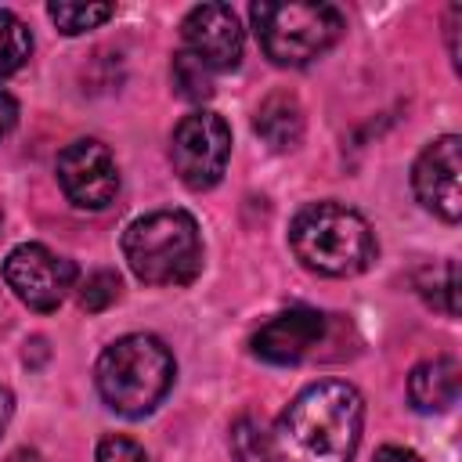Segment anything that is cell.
<instances>
[{"label": "cell", "instance_id": "1", "mask_svg": "<svg viewBox=\"0 0 462 462\" xmlns=\"http://www.w3.org/2000/svg\"><path fill=\"white\" fill-rule=\"evenodd\" d=\"M365 401L343 379L303 386L263 437V462H350L361 444Z\"/></svg>", "mask_w": 462, "mask_h": 462}, {"label": "cell", "instance_id": "2", "mask_svg": "<svg viewBox=\"0 0 462 462\" xmlns=\"http://www.w3.org/2000/svg\"><path fill=\"white\" fill-rule=\"evenodd\" d=\"M173 354L159 336L148 332H130L116 343H108L97 357V393L101 401L126 415L141 419L162 404V397L173 386Z\"/></svg>", "mask_w": 462, "mask_h": 462}, {"label": "cell", "instance_id": "3", "mask_svg": "<svg viewBox=\"0 0 462 462\" xmlns=\"http://www.w3.org/2000/svg\"><path fill=\"white\" fill-rule=\"evenodd\" d=\"M289 242L296 260L325 278L361 274L375 260V235L368 220L343 202H310L292 217Z\"/></svg>", "mask_w": 462, "mask_h": 462}, {"label": "cell", "instance_id": "4", "mask_svg": "<svg viewBox=\"0 0 462 462\" xmlns=\"http://www.w3.org/2000/svg\"><path fill=\"white\" fill-rule=\"evenodd\" d=\"M123 256L148 285H188L202 271L199 224L184 209H155L123 231Z\"/></svg>", "mask_w": 462, "mask_h": 462}, {"label": "cell", "instance_id": "5", "mask_svg": "<svg viewBox=\"0 0 462 462\" xmlns=\"http://www.w3.org/2000/svg\"><path fill=\"white\" fill-rule=\"evenodd\" d=\"M249 18H253L263 54L285 69L310 65L343 32L339 11L332 4H318V0H289V4L263 0V4L249 7Z\"/></svg>", "mask_w": 462, "mask_h": 462}, {"label": "cell", "instance_id": "6", "mask_svg": "<svg viewBox=\"0 0 462 462\" xmlns=\"http://www.w3.org/2000/svg\"><path fill=\"white\" fill-rule=\"evenodd\" d=\"M227 155H231V126L217 112H206V108L184 116L170 137L173 173L191 191L213 188L224 177Z\"/></svg>", "mask_w": 462, "mask_h": 462}, {"label": "cell", "instance_id": "7", "mask_svg": "<svg viewBox=\"0 0 462 462\" xmlns=\"http://www.w3.org/2000/svg\"><path fill=\"white\" fill-rule=\"evenodd\" d=\"M4 282H7V289L25 307L47 314L76 285V267H72V260L51 253L47 245L25 242V245H14L7 253V260H4Z\"/></svg>", "mask_w": 462, "mask_h": 462}, {"label": "cell", "instance_id": "8", "mask_svg": "<svg viewBox=\"0 0 462 462\" xmlns=\"http://www.w3.org/2000/svg\"><path fill=\"white\" fill-rule=\"evenodd\" d=\"M58 184L65 199L79 209H105L119 195V166L108 144L101 141H72L58 155Z\"/></svg>", "mask_w": 462, "mask_h": 462}, {"label": "cell", "instance_id": "9", "mask_svg": "<svg viewBox=\"0 0 462 462\" xmlns=\"http://www.w3.org/2000/svg\"><path fill=\"white\" fill-rule=\"evenodd\" d=\"M458 173H462V141H458V134H444V137L430 141L419 152L415 166H411V191H415V199L430 213L448 220V224H455L462 217Z\"/></svg>", "mask_w": 462, "mask_h": 462}, {"label": "cell", "instance_id": "10", "mask_svg": "<svg viewBox=\"0 0 462 462\" xmlns=\"http://www.w3.org/2000/svg\"><path fill=\"white\" fill-rule=\"evenodd\" d=\"M184 51L209 72H227L242 61V25L227 4H199L180 22Z\"/></svg>", "mask_w": 462, "mask_h": 462}, {"label": "cell", "instance_id": "11", "mask_svg": "<svg viewBox=\"0 0 462 462\" xmlns=\"http://www.w3.org/2000/svg\"><path fill=\"white\" fill-rule=\"evenodd\" d=\"M325 339V314L310 307H292L274 314L253 332V354L267 365H296Z\"/></svg>", "mask_w": 462, "mask_h": 462}, {"label": "cell", "instance_id": "12", "mask_svg": "<svg viewBox=\"0 0 462 462\" xmlns=\"http://www.w3.org/2000/svg\"><path fill=\"white\" fill-rule=\"evenodd\" d=\"M462 390V368L455 357H433L411 368L408 375V401L415 411L433 415V411H448L458 401Z\"/></svg>", "mask_w": 462, "mask_h": 462}, {"label": "cell", "instance_id": "13", "mask_svg": "<svg viewBox=\"0 0 462 462\" xmlns=\"http://www.w3.org/2000/svg\"><path fill=\"white\" fill-rule=\"evenodd\" d=\"M253 126H256V134L271 148L285 152V148H292L303 137V108H300V101L289 90H274V94H267L260 101Z\"/></svg>", "mask_w": 462, "mask_h": 462}, {"label": "cell", "instance_id": "14", "mask_svg": "<svg viewBox=\"0 0 462 462\" xmlns=\"http://www.w3.org/2000/svg\"><path fill=\"white\" fill-rule=\"evenodd\" d=\"M29 54H32V36L25 22L14 11L0 7V79L18 72L29 61Z\"/></svg>", "mask_w": 462, "mask_h": 462}, {"label": "cell", "instance_id": "15", "mask_svg": "<svg viewBox=\"0 0 462 462\" xmlns=\"http://www.w3.org/2000/svg\"><path fill=\"white\" fill-rule=\"evenodd\" d=\"M51 22L65 32V36H79L87 29H97L101 22H108L116 14L112 4H72V0H58L47 7Z\"/></svg>", "mask_w": 462, "mask_h": 462}, {"label": "cell", "instance_id": "16", "mask_svg": "<svg viewBox=\"0 0 462 462\" xmlns=\"http://www.w3.org/2000/svg\"><path fill=\"white\" fill-rule=\"evenodd\" d=\"M173 87H177V94L188 97V101H206V97L213 94V87H209V69L199 65L188 51H180V54L173 58Z\"/></svg>", "mask_w": 462, "mask_h": 462}, {"label": "cell", "instance_id": "17", "mask_svg": "<svg viewBox=\"0 0 462 462\" xmlns=\"http://www.w3.org/2000/svg\"><path fill=\"white\" fill-rule=\"evenodd\" d=\"M119 274L116 271H108V267H101V271H90L87 278H83V285H79V307L83 310H90V314H97V310H105V307H112L116 300H119Z\"/></svg>", "mask_w": 462, "mask_h": 462}, {"label": "cell", "instance_id": "18", "mask_svg": "<svg viewBox=\"0 0 462 462\" xmlns=\"http://www.w3.org/2000/svg\"><path fill=\"white\" fill-rule=\"evenodd\" d=\"M419 289H422V296H426L433 307H440V310H448V314L458 310V303H455V263H451V260H444L440 267H426V271L419 274Z\"/></svg>", "mask_w": 462, "mask_h": 462}, {"label": "cell", "instance_id": "19", "mask_svg": "<svg viewBox=\"0 0 462 462\" xmlns=\"http://www.w3.org/2000/svg\"><path fill=\"white\" fill-rule=\"evenodd\" d=\"M94 462H152V458H148V451H144L137 440L112 433V437H101V440H97Z\"/></svg>", "mask_w": 462, "mask_h": 462}, {"label": "cell", "instance_id": "20", "mask_svg": "<svg viewBox=\"0 0 462 462\" xmlns=\"http://www.w3.org/2000/svg\"><path fill=\"white\" fill-rule=\"evenodd\" d=\"M263 437L267 433L253 419H242L235 426V433H231V448H235V455L242 462H263Z\"/></svg>", "mask_w": 462, "mask_h": 462}, {"label": "cell", "instance_id": "21", "mask_svg": "<svg viewBox=\"0 0 462 462\" xmlns=\"http://www.w3.org/2000/svg\"><path fill=\"white\" fill-rule=\"evenodd\" d=\"M14 123H18V101L7 90H0V141L14 130Z\"/></svg>", "mask_w": 462, "mask_h": 462}, {"label": "cell", "instance_id": "22", "mask_svg": "<svg viewBox=\"0 0 462 462\" xmlns=\"http://www.w3.org/2000/svg\"><path fill=\"white\" fill-rule=\"evenodd\" d=\"M372 462H422L415 451H408V448H397V444H386V448H379L375 451V458Z\"/></svg>", "mask_w": 462, "mask_h": 462}, {"label": "cell", "instance_id": "23", "mask_svg": "<svg viewBox=\"0 0 462 462\" xmlns=\"http://www.w3.org/2000/svg\"><path fill=\"white\" fill-rule=\"evenodd\" d=\"M11 419H14V393L0 383V437H4V430L11 426Z\"/></svg>", "mask_w": 462, "mask_h": 462}, {"label": "cell", "instance_id": "24", "mask_svg": "<svg viewBox=\"0 0 462 462\" xmlns=\"http://www.w3.org/2000/svg\"><path fill=\"white\" fill-rule=\"evenodd\" d=\"M7 462H43V458H40L36 451H29V448H22V451H14V455H11Z\"/></svg>", "mask_w": 462, "mask_h": 462}]
</instances>
